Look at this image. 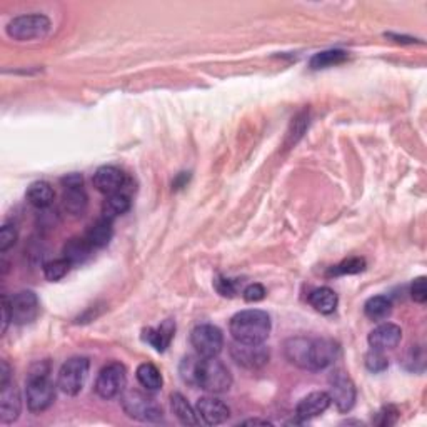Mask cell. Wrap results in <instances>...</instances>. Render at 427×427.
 I'll list each match as a JSON object with an SVG mask.
<instances>
[{"label":"cell","mask_w":427,"mask_h":427,"mask_svg":"<svg viewBox=\"0 0 427 427\" xmlns=\"http://www.w3.org/2000/svg\"><path fill=\"white\" fill-rule=\"evenodd\" d=\"M114 236V227H112V220H107L101 217L97 222H94L89 231L85 232V239L91 244L94 249H101L106 247L112 241Z\"/></svg>","instance_id":"obj_19"},{"label":"cell","mask_w":427,"mask_h":427,"mask_svg":"<svg viewBox=\"0 0 427 427\" xmlns=\"http://www.w3.org/2000/svg\"><path fill=\"white\" fill-rule=\"evenodd\" d=\"M49 371H51L49 362H39L27 377V407L34 414L47 411L56 401V385L49 379Z\"/></svg>","instance_id":"obj_2"},{"label":"cell","mask_w":427,"mask_h":427,"mask_svg":"<svg viewBox=\"0 0 427 427\" xmlns=\"http://www.w3.org/2000/svg\"><path fill=\"white\" fill-rule=\"evenodd\" d=\"M349 53L345 51H339V49H332V51H324L316 53L309 62L312 70H321V69H327V67H334L343 64V62L348 60Z\"/></svg>","instance_id":"obj_28"},{"label":"cell","mask_w":427,"mask_h":427,"mask_svg":"<svg viewBox=\"0 0 427 427\" xmlns=\"http://www.w3.org/2000/svg\"><path fill=\"white\" fill-rule=\"evenodd\" d=\"M17 237H19V234H17L15 226H12V224L2 226V229H0V253H6V250L11 249L17 242Z\"/></svg>","instance_id":"obj_34"},{"label":"cell","mask_w":427,"mask_h":427,"mask_svg":"<svg viewBox=\"0 0 427 427\" xmlns=\"http://www.w3.org/2000/svg\"><path fill=\"white\" fill-rule=\"evenodd\" d=\"M137 381L144 389L149 390V393H155L162 388V376L154 364L144 362L137 367Z\"/></svg>","instance_id":"obj_27"},{"label":"cell","mask_w":427,"mask_h":427,"mask_svg":"<svg viewBox=\"0 0 427 427\" xmlns=\"http://www.w3.org/2000/svg\"><path fill=\"white\" fill-rule=\"evenodd\" d=\"M364 269H366V260L361 257H352L337 264V266L331 271V274H334V276H345V274H348V276H350V274L362 272Z\"/></svg>","instance_id":"obj_32"},{"label":"cell","mask_w":427,"mask_h":427,"mask_svg":"<svg viewBox=\"0 0 427 427\" xmlns=\"http://www.w3.org/2000/svg\"><path fill=\"white\" fill-rule=\"evenodd\" d=\"M242 424H244V426H257V424H260V426H269V424H271V422H269V421H260V419H250V421H244V422H242Z\"/></svg>","instance_id":"obj_42"},{"label":"cell","mask_w":427,"mask_h":427,"mask_svg":"<svg viewBox=\"0 0 427 427\" xmlns=\"http://www.w3.org/2000/svg\"><path fill=\"white\" fill-rule=\"evenodd\" d=\"M170 407H172L174 416L181 421L184 426H197L199 419H197V411L192 409L191 404L187 402V399L182 394L175 393L170 395Z\"/></svg>","instance_id":"obj_25"},{"label":"cell","mask_w":427,"mask_h":427,"mask_svg":"<svg viewBox=\"0 0 427 427\" xmlns=\"http://www.w3.org/2000/svg\"><path fill=\"white\" fill-rule=\"evenodd\" d=\"M307 337H292V339L286 340L284 344V354L287 361L300 367V369H307Z\"/></svg>","instance_id":"obj_20"},{"label":"cell","mask_w":427,"mask_h":427,"mask_svg":"<svg viewBox=\"0 0 427 427\" xmlns=\"http://www.w3.org/2000/svg\"><path fill=\"white\" fill-rule=\"evenodd\" d=\"M231 356L239 366L247 369H259L269 362V349L264 344L236 343L231 348Z\"/></svg>","instance_id":"obj_12"},{"label":"cell","mask_w":427,"mask_h":427,"mask_svg":"<svg viewBox=\"0 0 427 427\" xmlns=\"http://www.w3.org/2000/svg\"><path fill=\"white\" fill-rule=\"evenodd\" d=\"M94 187L98 192L106 196L117 194V192H125L127 187V179H125L124 172L120 169L114 167V165H104V167L97 169L94 174Z\"/></svg>","instance_id":"obj_13"},{"label":"cell","mask_w":427,"mask_h":427,"mask_svg":"<svg viewBox=\"0 0 427 427\" xmlns=\"http://www.w3.org/2000/svg\"><path fill=\"white\" fill-rule=\"evenodd\" d=\"M94 247L89 244L85 237H74L64 246V257L74 266V264H82L89 259Z\"/></svg>","instance_id":"obj_26"},{"label":"cell","mask_w":427,"mask_h":427,"mask_svg":"<svg viewBox=\"0 0 427 427\" xmlns=\"http://www.w3.org/2000/svg\"><path fill=\"white\" fill-rule=\"evenodd\" d=\"M27 200H29L30 205L37 209H46L52 204L53 197H56V192H53L52 186L46 181H37L34 184H30V187L27 189Z\"/></svg>","instance_id":"obj_21"},{"label":"cell","mask_w":427,"mask_h":427,"mask_svg":"<svg viewBox=\"0 0 427 427\" xmlns=\"http://www.w3.org/2000/svg\"><path fill=\"white\" fill-rule=\"evenodd\" d=\"M22 411L20 393L15 384H7L0 389V422L2 424H12L19 419Z\"/></svg>","instance_id":"obj_16"},{"label":"cell","mask_w":427,"mask_h":427,"mask_svg":"<svg viewBox=\"0 0 427 427\" xmlns=\"http://www.w3.org/2000/svg\"><path fill=\"white\" fill-rule=\"evenodd\" d=\"M271 317L259 309H247L237 312L231 319L229 331L236 343L242 344H264L271 334Z\"/></svg>","instance_id":"obj_1"},{"label":"cell","mask_w":427,"mask_h":427,"mask_svg":"<svg viewBox=\"0 0 427 427\" xmlns=\"http://www.w3.org/2000/svg\"><path fill=\"white\" fill-rule=\"evenodd\" d=\"M411 298L414 302L424 304L427 300V287H426V277H417L411 286Z\"/></svg>","instance_id":"obj_35"},{"label":"cell","mask_w":427,"mask_h":427,"mask_svg":"<svg viewBox=\"0 0 427 427\" xmlns=\"http://www.w3.org/2000/svg\"><path fill=\"white\" fill-rule=\"evenodd\" d=\"M70 266H72V264L65 257L52 260V262L46 264V267H44V274H46L47 281L57 282V281H60L62 277L67 276V272H69Z\"/></svg>","instance_id":"obj_30"},{"label":"cell","mask_w":427,"mask_h":427,"mask_svg":"<svg viewBox=\"0 0 427 427\" xmlns=\"http://www.w3.org/2000/svg\"><path fill=\"white\" fill-rule=\"evenodd\" d=\"M62 184H64L65 189H69V187H82L84 179H82V175H80V174H69V175H65L64 179H62Z\"/></svg>","instance_id":"obj_40"},{"label":"cell","mask_w":427,"mask_h":427,"mask_svg":"<svg viewBox=\"0 0 427 427\" xmlns=\"http://www.w3.org/2000/svg\"><path fill=\"white\" fill-rule=\"evenodd\" d=\"M366 367L371 372H382L389 367V361L382 354V350L371 349V352L366 354Z\"/></svg>","instance_id":"obj_33"},{"label":"cell","mask_w":427,"mask_h":427,"mask_svg":"<svg viewBox=\"0 0 427 427\" xmlns=\"http://www.w3.org/2000/svg\"><path fill=\"white\" fill-rule=\"evenodd\" d=\"M12 322V311H11V299L7 295L2 298V334H6L8 324Z\"/></svg>","instance_id":"obj_39"},{"label":"cell","mask_w":427,"mask_h":427,"mask_svg":"<svg viewBox=\"0 0 427 427\" xmlns=\"http://www.w3.org/2000/svg\"><path fill=\"white\" fill-rule=\"evenodd\" d=\"M11 311H12V322L24 326L35 321L39 316L40 305L39 298L32 291H20L11 299Z\"/></svg>","instance_id":"obj_11"},{"label":"cell","mask_w":427,"mask_h":427,"mask_svg":"<svg viewBox=\"0 0 427 427\" xmlns=\"http://www.w3.org/2000/svg\"><path fill=\"white\" fill-rule=\"evenodd\" d=\"M89 205V197L82 187H69L64 192V209L67 214L79 217L84 215Z\"/></svg>","instance_id":"obj_24"},{"label":"cell","mask_w":427,"mask_h":427,"mask_svg":"<svg viewBox=\"0 0 427 427\" xmlns=\"http://www.w3.org/2000/svg\"><path fill=\"white\" fill-rule=\"evenodd\" d=\"M200 356H187L182 359L181 366H179V374H181V379L186 382V384L192 385L194 388L196 384V372H197V364H199Z\"/></svg>","instance_id":"obj_31"},{"label":"cell","mask_w":427,"mask_h":427,"mask_svg":"<svg viewBox=\"0 0 427 427\" xmlns=\"http://www.w3.org/2000/svg\"><path fill=\"white\" fill-rule=\"evenodd\" d=\"M266 298V289L260 284H250L244 289V299L247 302H259Z\"/></svg>","instance_id":"obj_37"},{"label":"cell","mask_w":427,"mask_h":427,"mask_svg":"<svg viewBox=\"0 0 427 427\" xmlns=\"http://www.w3.org/2000/svg\"><path fill=\"white\" fill-rule=\"evenodd\" d=\"M393 311V302L385 295H376L364 304V312L371 321H382Z\"/></svg>","instance_id":"obj_29"},{"label":"cell","mask_w":427,"mask_h":427,"mask_svg":"<svg viewBox=\"0 0 427 427\" xmlns=\"http://www.w3.org/2000/svg\"><path fill=\"white\" fill-rule=\"evenodd\" d=\"M130 209V196L127 192H117V194L107 196V199L102 204V217L112 220L127 212Z\"/></svg>","instance_id":"obj_23"},{"label":"cell","mask_w":427,"mask_h":427,"mask_svg":"<svg viewBox=\"0 0 427 427\" xmlns=\"http://www.w3.org/2000/svg\"><path fill=\"white\" fill-rule=\"evenodd\" d=\"M401 339H402V329L393 322L381 324V326H377L376 329H372L369 337H367L371 349L382 350V352L388 349H394L395 345L401 343Z\"/></svg>","instance_id":"obj_15"},{"label":"cell","mask_w":427,"mask_h":427,"mask_svg":"<svg viewBox=\"0 0 427 427\" xmlns=\"http://www.w3.org/2000/svg\"><path fill=\"white\" fill-rule=\"evenodd\" d=\"M120 404H122L125 414L136 421L157 422L164 417L162 407L155 402V399L141 390H124Z\"/></svg>","instance_id":"obj_4"},{"label":"cell","mask_w":427,"mask_h":427,"mask_svg":"<svg viewBox=\"0 0 427 427\" xmlns=\"http://www.w3.org/2000/svg\"><path fill=\"white\" fill-rule=\"evenodd\" d=\"M337 302H339V299H337V294L331 287H319V289H314L309 294V304L321 314L334 312Z\"/></svg>","instance_id":"obj_22"},{"label":"cell","mask_w":427,"mask_h":427,"mask_svg":"<svg viewBox=\"0 0 427 427\" xmlns=\"http://www.w3.org/2000/svg\"><path fill=\"white\" fill-rule=\"evenodd\" d=\"M7 384H11V367L6 361L0 362V389L6 388Z\"/></svg>","instance_id":"obj_41"},{"label":"cell","mask_w":427,"mask_h":427,"mask_svg":"<svg viewBox=\"0 0 427 427\" xmlns=\"http://www.w3.org/2000/svg\"><path fill=\"white\" fill-rule=\"evenodd\" d=\"M196 411L197 416L208 426L222 424V422H226L229 416H231V409L227 407V404L217 397H212V395H204V397H200L199 401H197Z\"/></svg>","instance_id":"obj_14"},{"label":"cell","mask_w":427,"mask_h":427,"mask_svg":"<svg viewBox=\"0 0 427 427\" xmlns=\"http://www.w3.org/2000/svg\"><path fill=\"white\" fill-rule=\"evenodd\" d=\"M7 35L13 40H34L46 37L51 30V20L47 19L42 13H29V15H19L15 19L8 22Z\"/></svg>","instance_id":"obj_5"},{"label":"cell","mask_w":427,"mask_h":427,"mask_svg":"<svg viewBox=\"0 0 427 427\" xmlns=\"http://www.w3.org/2000/svg\"><path fill=\"white\" fill-rule=\"evenodd\" d=\"M215 289H217L219 294L224 295V298H232V295L236 294L234 282L231 281V279H226V277H219L217 281H215Z\"/></svg>","instance_id":"obj_38"},{"label":"cell","mask_w":427,"mask_h":427,"mask_svg":"<svg viewBox=\"0 0 427 427\" xmlns=\"http://www.w3.org/2000/svg\"><path fill=\"white\" fill-rule=\"evenodd\" d=\"M125 385H127V371H125V367L120 362H110L98 372L94 389H96L98 397L110 401V399H115L124 394Z\"/></svg>","instance_id":"obj_6"},{"label":"cell","mask_w":427,"mask_h":427,"mask_svg":"<svg viewBox=\"0 0 427 427\" xmlns=\"http://www.w3.org/2000/svg\"><path fill=\"white\" fill-rule=\"evenodd\" d=\"M397 417H399V412L395 411V409L393 406L384 407V409H381L379 412H377L376 424H379V426H393V424H395V421H397Z\"/></svg>","instance_id":"obj_36"},{"label":"cell","mask_w":427,"mask_h":427,"mask_svg":"<svg viewBox=\"0 0 427 427\" xmlns=\"http://www.w3.org/2000/svg\"><path fill=\"white\" fill-rule=\"evenodd\" d=\"M174 332H175V324L172 321H164L157 329H152V327L144 329L142 339L146 340L147 344H151L157 352H164V350L170 345Z\"/></svg>","instance_id":"obj_18"},{"label":"cell","mask_w":427,"mask_h":427,"mask_svg":"<svg viewBox=\"0 0 427 427\" xmlns=\"http://www.w3.org/2000/svg\"><path fill=\"white\" fill-rule=\"evenodd\" d=\"M231 385H232V376L226 367V364L219 361L217 357L199 359L194 388H200L212 394H220L231 389Z\"/></svg>","instance_id":"obj_3"},{"label":"cell","mask_w":427,"mask_h":427,"mask_svg":"<svg viewBox=\"0 0 427 427\" xmlns=\"http://www.w3.org/2000/svg\"><path fill=\"white\" fill-rule=\"evenodd\" d=\"M91 362L87 357H72L60 367L57 385L67 395H77L89 377Z\"/></svg>","instance_id":"obj_7"},{"label":"cell","mask_w":427,"mask_h":427,"mask_svg":"<svg viewBox=\"0 0 427 427\" xmlns=\"http://www.w3.org/2000/svg\"><path fill=\"white\" fill-rule=\"evenodd\" d=\"M327 394H329L331 402H334L340 412H349L356 404V385H354L352 379L340 369L331 374L329 393Z\"/></svg>","instance_id":"obj_9"},{"label":"cell","mask_w":427,"mask_h":427,"mask_svg":"<svg viewBox=\"0 0 427 427\" xmlns=\"http://www.w3.org/2000/svg\"><path fill=\"white\" fill-rule=\"evenodd\" d=\"M192 348L200 357H217L222 352L224 336L212 324H200L191 332Z\"/></svg>","instance_id":"obj_8"},{"label":"cell","mask_w":427,"mask_h":427,"mask_svg":"<svg viewBox=\"0 0 427 427\" xmlns=\"http://www.w3.org/2000/svg\"><path fill=\"white\" fill-rule=\"evenodd\" d=\"M339 345L331 339H309L307 371H322L334 364Z\"/></svg>","instance_id":"obj_10"},{"label":"cell","mask_w":427,"mask_h":427,"mask_svg":"<svg viewBox=\"0 0 427 427\" xmlns=\"http://www.w3.org/2000/svg\"><path fill=\"white\" fill-rule=\"evenodd\" d=\"M331 406V397L327 393L322 390H316L305 395L304 399H300V402L295 407V416L300 421H309L314 417L321 416L322 412H326Z\"/></svg>","instance_id":"obj_17"}]
</instances>
